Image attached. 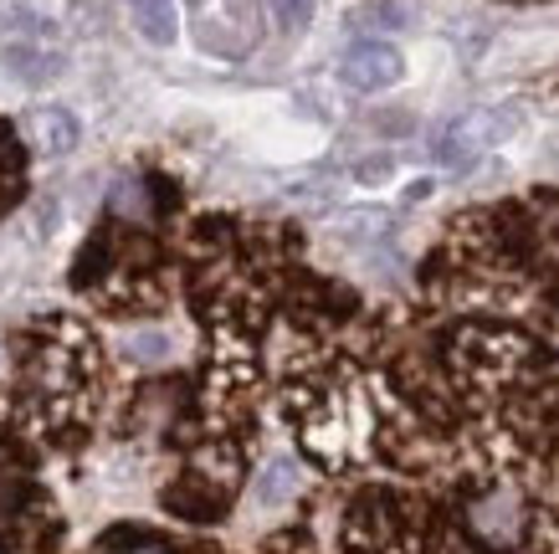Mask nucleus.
Listing matches in <instances>:
<instances>
[{"mask_svg": "<svg viewBox=\"0 0 559 554\" xmlns=\"http://www.w3.org/2000/svg\"><path fill=\"white\" fill-rule=\"evenodd\" d=\"M272 11H277V21L288 32H304L308 21H313V0H272Z\"/></svg>", "mask_w": 559, "mask_h": 554, "instance_id": "nucleus-9", "label": "nucleus"}, {"mask_svg": "<svg viewBox=\"0 0 559 554\" xmlns=\"http://www.w3.org/2000/svg\"><path fill=\"white\" fill-rule=\"evenodd\" d=\"M293 493H298V468H293V457H272L262 478H257V504H288Z\"/></svg>", "mask_w": 559, "mask_h": 554, "instance_id": "nucleus-7", "label": "nucleus"}, {"mask_svg": "<svg viewBox=\"0 0 559 554\" xmlns=\"http://www.w3.org/2000/svg\"><path fill=\"white\" fill-rule=\"evenodd\" d=\"M108 554H175V550L159 544V539H139V544H119V550H108Z\"/></svg>", "mask_w": 559, "mask_h": 554, "instance_id": "nucleus-11", "label": "nucleus"}, {"mask_svg": "<svg viewBox=\"0 0 559 554\" xmlns=\"http://www.w3.org/2000/svg\"><path fill=\"white\" fill-rule=\"evenodd\" d=\"M431 196V180H416V185H406V201L416 205V201H426Z\"/></svg>", "mask_w": 559, "mask_h": 554, "instance_id": "nucleus-13", "label": "nucleus"}, {"mask_svg": "<svg viewBox=\"0 0 559 554\" xmlns=\"http://www.w3.org/2000/svg\"><path fill=\"white\" fill-rule=\"evenodd\" d=\"M186 11L190 32L211 57L241 62L262 42V0H186Z\"/></svg>", "mask_w": 559, "mask_h": 554, "instance_id": "nucleus-3", "label": "nucleus"}, {"mask_svg": "<svg viewBox=\"0 0 559 554\" xmlns=\"http://www.w3.org/2000/svg\"><path fill=\"white\" fill-rule=\"evenodd\" d=\"M401 78H406V57H401V47L374 42V36H365V42H355V47H344V57H340V83L355 87V93H385V87H395Z\"/></svg>", "mask_w": 559, "mask_h": 554, "instance_id": "nucleus-4", "label": "nucleus"}, {"mask_svg": "<svg viewBox=\"0 0 559 554\" xmlns=\"http://www.w3.org/2000/svg\"><path fill=\"white\" fill-rule=\"evenodd\" d=\"M26 134H32L36 154L57 160V154L78 150V118H72L68 108H36V114L26 118Z\"/></svg>", "mask_w": 559, "mask_h": 554, "instance_id": "nucleus-5", "label": "nucleus"}, {"mask_svg": "<svg viewBox=\"0 0 559 554\" xmlns=\"http://www.w3.org/2000/svg\"><path fill=\"white\" fill-rule=\"evenodd\" d=\"M555 160H559V144H555Z\"/></svg>", "mask_w": 559, "mask_h": 554, "instance_id": "nucleus-14", "label": "nucleus"}, {"mask_svg": "<svg viewBox=\"0 0 559 554\" xmlns=\"http://www.w3.org/2000/svg\"><path fill=\"white\" fill-rule=\"evenodd\" d=\"M390 175V160H374V165H359V180L370 185V180H385Z\"/></svg>", "mask_w": 559, "mask_h": 554, "instance_id": "nucleus-12", "label": "nucleus"}, {"mask_svg": "<svg viewBox=\"0 0 559 554\" xmlns=\"http://www.w3.org/2000/svg\"><path fill=\"white\" fill-rule=\"evenodd\" d=\"M462 529H467V539H473L477 550H488V554L519 550L534 534V498H528V487L509 483V478H488L462 504Z\"/></svg>", "mask_w": 559, "mask_h": 554, "instance_id": "nucleus-1", "label": "nucleus"}, {"mask_svg": "<svg viewBox=\"0 0 559 554\" xmlns=\"http://www.w3.org/2000/svg\"><path fill=\"white\" fill-rule=\"evenodd\" d=\"M519 129H524V114H519L513 103L467 108V114H457L452 123H441L437 134H431V154H437V165H447V169H473L483 154L498 150V144H509Z\"/></svg>", "mask_w": 559, "mask_h": 554, "instance_id": "nucleus-2", "label": "nucleus"}, {"mask_svg": "<svg viewBox=\"0 0 559 554\" xmlns=\"http://www.w3.org/2000/svg\"><path fill=\"white\" fill-rule=\"evenodd\" d=\"M129 11H134V26L144 32V42H154V47H170L180 32L175 0H129Z\"/></svg>", "mask_w": 559, "mask_h": 554, "instance_id": "nucleus-6", "label": "nucleus"}, {"mask_svg": "<svg viewBox=\"0 0 559 554\" xmlns=\"http://www.w3.org/2000/svg\"><path fill=\"white\" fill-rule=\"evenodd\" d=\"M359 21H365V26H406V11H401L395 0H380V5H365Z\"/></svg>", "mask_w": 559, "mask_h": 554, "instance_id": "nucleus-10", "label": "nucleus"}, {"mask_svg": "<svg viewBox=\"0 0 559 554\" xmlns=\"http://www.w3.org/2000/svg\"><path fill=\"white\" fill-rule=\"evenodd\" d=\"M129 359H139V365H159V359H170V334H159V329H144V334H129Z\"/></svg>", "mask_w": 559, "mask_h": 554, "instance_id": "nucleus-8", "label": "nucleus"}]
</instances>
